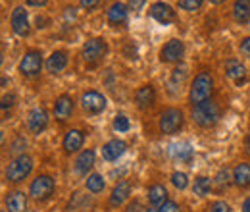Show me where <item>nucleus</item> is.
I'll use <instances>...</instances> for the list:
<instances>
[{"mask_svg":"<svg viewBox=\"0 0 250 212\" xmlns=\"http://www.w3.org/2000/svg\"><path fill=\"white\" fill-rule=\"evenodd\" d=\"M233 183L239 189H249L250 187V164L247 162H239L233 168Z\"/></svg>","mask_w":250,"mask_h":212,"instance_id":"26","label":"nucleus"},{"mask_svg":"<svg viewBox=\"0 0 250 212\" xmlns=\"http://www.w3.org/2000/svg\"><path fill=\"white\" fill-rule=\"evenodd\" d=\"M16 100H18V96H16L14 93L6 91L4 94H2L0 110H2V116H4V118L8 116V112H12V110H14V106H16Z\"/></svg>","mask_w":250,"mask_h":212,"instance_id":"32","label":"nucleus"},{"mask_svg":"<svg viewBox=\"0 0 250 212\" xmlns=\"http://www.w3.org/2000/svg\"><path fill=\"white\" fill-rule=\"evenodd\" d=\"M221 118V106L216 100H206L202 104L190 106V120L194 125L202 127V129H210L214 127Z\"/></svg>","mask_w":250,"mask_h":212,"instance_id":"3","label":"nucleus"},{"mask_svg":"<svg viewBox=\"0 0 250 212\" xmlns=\"http://www.w3.org/2000/svg\"><path fill=\"white\" fill-rule=\"evenodd\" d=\"M127 4V8L131 10V12H141V10H145V6H146V0H127L125 2Z\"/></svg>","mask_w":250,"mask_h":212,"instance_id":"42","label":"nucleus"},{"mask_svg":"<svg viewBox=\"0 0 250 212\" xmlns=\"http://www.w3.org/2000/svg\"><path fill=\"white\" fill-rule=\"evenodd\" d=\"M110 47L104 37H91L81 47V60L87 68H98L102 60L108 56Z\"/></svg>","mask_w":250,"mask_h":212,"instance_id":"2","label":"nucleus"},{"mask_svg":"<svg viewBox=\"0 0 250 212\" xmlns=\"http://www.w3.org/2000/svg\"><path fill=\"white\" fill-rule=\"evenodd\" d=\"M102 4V0H79V8L83 10V12H94L98 6Z\"/></svg>","mask_w":250,"mask_h":212,"instance_id":"37","label":"nucleus"},{"mask_svg":"<svg viewBox=\"0 0 250 212\" xmlns=\"http://www.w3.org/2000/svg\"><path fill=\"white\" fill-rule=\"evenodd\" d=\"M25 149H27V141H25V137H16L12 143H10V147H8V151L12 156H21V154H25Z\"/></svg>","mask_w":250,"mask_h":212,"instance_id":"34","label":"nucleus"},{"mask_svg":"<svg viewBox=\"0 0 250 212\" xmlns=\"http://www.w3.org/2000/svg\"><path fill=\"white\" fill-rule=\"evenodd\" d=\"M79 104H81V110H83L87 116L96 118V116H100V114L106 110L108 98H106V94H102V93L96 91V89H85V91L81 93Z\"/></svg>","mask_w":250,"mask_h":212,"instance_id":"6","label":"nucleus"},{"mask_svg":"<svg viewBox=\"0 0 250 212\" xmlns=\"http://www.w3.org/2000/svg\"><path fill=\"white\" fill-rule=\"evenodd\" d=\"M133 102L139 110H150L156 102V87L152 83H143L133 93Z\"/></svg>","mask_w":250,"mask_h":212,"instance_id":"16","label":"nucleus"},{"mask_svg":"<svg viewBox=\"0 0 250 212\" xmlns=\"http://www.w3.org/2000/svg\"><path fill=\"white\" fill-rule=\"evenodd\" d=\"M208 212H231V205L225 203V201H214V203L210 205Z\"/></svg>","mask_w":250,"mask_h":212,"instance_id":"39","label":"nucleus"},{"mask_svg":"<svg viewBox=\"0 0 250 212\" xmlns=\"http://www.w3.org/2000/svg\"><path fill=\"white\" fill-rule=\"evenodd\" d=\"M223 71L227 75L229 81H233L237 87L245 85L249 81V71H247V66L239 58H227L223 62Z\"/></svg>","mask_w":250,"mask_h":212,"instance_id":"14","label":"nucleus"},{"mask_svg":"<svg viewBox=\"0 0 250 212\" xmlns=\"http://www.w3.org/2000/svg\"><path fill=\"white\" fill-rule=\"evenodd\" d=\"M150 212H181V207L175 203V201H167V203H164L160 209H152Z\"/></svg>","mask_w":250,"mask_h":212,"instance_id":"40","label":"nucleus"},{"mask_svg":"<svg viewBox=\"0 0 250 212\" xmlns=\"http://www.w3.org/2000/svg\"><path fill=\"white\" fill-rule=\"evenodd\" d=\"M35 162L29 154H21V156H14L6 168H4V180L6 183H21L31 176Z\"/></svg>","mask_w":250,"mask_h":212,"instance_id":"4","label":"nucleus"},{"mask_svg":"<svg viewBox=\"0 0 250 212\" xmlns=\"http://www.w3.org/2000/svg\"><path fill=\"white\" fill-rule=\"evenodd\" d=\"M124 54L129 58V60H137V58H139V56H137V47H135V43H133V41H131V43L124 48Z\"/></svg>","mask_w":250,"mask_h":212,"instance_id":"43","label":"nucleus"},{"mask_svg":"<svg viewBox=\"0 0 250 212\" xmlns=\"http://www.w3.org/2000/svg\"><path fill=\"white\" fill-rule=\"evenodd\" d=\"M185 52H187V47H185V43L181 39H169V41H166L160 47L158 60L162 62V64H173V66H177V64L183 62Z\"/></svg>","mask_w":250,"mask_h":212,"instance_id":"9","label":"nucleus"},{"mask_svg":"<svg viewBox=\"0 0 250 212\" xmlns=\"http://www.w3.org/2000/svg\"><path fill=\"white\" fill-rule=\"evenodd\" d=\"M69 66V52L65 48H56L46 56V64L44 70L50 75H60L62 71H65V68Z\"/></svg>","mask_w":250,"mask_h":212,"instance_id":"17","label":"nucleus"},{"mask_svg":"<svg viewBox=\"0 0 250 212\" xmlns=\"http://www.w3.org/2000/svg\"><path fill=\"white\" fill-rule=\"evenodd\" d=\"M204 2L206 0H175V6L183 12H187V14H196V12L202 10Z\"/></svg>","mask_w":250,"mask_h":212,"instance_id":"31","label":"nucleus"},{"mask_svg":"<svg viewBox=\"0 0 250 212\" xmlns=\"http://www.w3.org/2000/svg\"><path fill=\"white\" fill-rule=\"evenodd\" d=\"M171 156L179 162H190L194 156V149L188 143H177L171 147Z\"/></svg>","mask_w":250,"mask_h":212,"instance_id":"29","label":"nucleus"},{"mask_svg":"<svg viewBox=\"0 0 250 212\" xmlns=\"http://www.w3.org/2000/svg\"><path fill=\"white\" fill-rule=\"evenodd\" d=\"M4 209L6 212H27L29 201L23 191H8L4 197Z\"/></svg>","mask_w":250,"mask_h":212,"instance_id":"21","label":"nucleus"},{"mask_svg":"<svg viewBox=\"0 0 250 212\" xmlns=\"http://www.w3.org/2000/svg\"><path fill=\"white\" fill-rule=\"evenodd\" d=\"M23 4H25L27 8L41 10V8H46V6H48V0H23Z\"/></svg>","mask_w":250,"mask_h":212,"instance_id":"44","label":"nucleus"},{"mask_svg":"<svg viewBox=\"0 0 250 212\" xmlns=\"http://www.w3.org/2000/svg\"><path fill=\"white\" fill-rule=\"evenodd\" d=\"M104 187H106V182H104V176L102 174H89L87 176V180H85V189L91 193V195H98V193H102L104 191Z\"/></svg>","mask_w":250,"mask_h":212,"instance_id":"30","label":"nucleus"},{"mask_svg":"<svg viewBox=\"0 0 250 212\" xmlns=\"http://www.w3.org/2000/svg\"><path fill=\"white\" fill-rule=\"evenodd\" d=\"M44 56L39 48H27L18 62V71L23 79H37L44 70Z\"/></svg>","mask_w":250,"mask_h":212,"instance_id":"5","label":"nucleus"},{"mask_svg":"<svg viewBox=\"0 0 250 212\" xmlns=\"http://www.w3.org/2000/svg\"><path fill=\"white\" fill-rule=\"evenodd\" d=\"M35 24H37L35 27H37L39 31H41V29H46V27H44L42 24H50V18H46V16H37V22H35Z\"/></svg>","mask_w":250,"mask_h":212,"instance_id":"45","label":"nucleus"},{"mask_svg":"<svg viewBox=\"0 0 250 212\" xmlns=\"http://www.w3.org/2000/svg\"><path fill=\"white\" fill-rule=\"evenodd\" d=\"M241 212H250V197H247L245 201H243V209Z\"/></svg>","mask_w":250,"mask_h":212,"instance_id":"47","label":"nucleus"},{"mask_svg":"<svg viewBox=\"0 0 250 212\" xmlns=\"http://www.w3.org/2000/svg\"><path fill=\"white\" fill-rule=\"evenodd\" d=\"M127 152V143L124 139H110L102 145V158L106 162H118Z\"/></svg>","mask_w":250,"mask_h":212,"instance_id":"22","label":"nucleus"},{"mask_svg":"<svg viewBox=\"0 0 250 212\" xmlns=\"http://www.w3.org/2000/svg\"><path fill=\"white\" fill-rule=\"evenodd\" d=\"M54 189H56V182L52 176L39 174L29 185V197L37 203H44L54 195Z\"/></svg>","mask_w":250,"mask_h":212,"instance_id":"10","label":"nucleus"},{"mask_svg":"<svg viewBox=\"0 0 250 212\" xmlns=\"http://www.w3.org/2000/svg\"><path fill=\"white\" fill-rule=\"evenodd\" d=\"M94 164H96V152L93 149H83L81 152H77L73 160V172L81 178H87L89 172L94 168Z\"/></svg>","mask_w":250,"mask_h":212,"instance_id":"19","label":"nucleus"},{"mask_svg":"<svg viewBox=\"0 0 250 212\" xmlns=\"http://www.w3.org/2000/svg\"><path fill=\"white\" fill-rule=\"evenodd\" d=\"M212 180H214V187L218 189L219 193H223V191L233 183V170H229V168H219L218 174H216Z\"/></svg>","mask_w":250,"mask_h":212,"instance_id":"28","label":"nucleus"},{"mask_svg":"<svg viewBox=\"0 0 250 212\" xmlns=\"http://www.w3.org/2000/svg\"><path fill=\"white\" fill-rule=\"evenodd\" d=\"M239 52H241V56H245V58L250 60V35L243 37L239 41Z\"/></svg>","mask_w":250,"mask_h":212,"instance_id":"38","label":"nucleus"},{"mask_svg":"<svg viewBox=\"0 0 250 212\" xmlns=\"http://www.w3.org/2000/svg\"><path fill=\"white\" fill-rule=\"evenodd\" d=\"M73 112H75V100H73V96L67 94V93L58 94L56 100H54V104H52V116H54V120L58 121V123H65V121L71 120Z\"/></svg>","mask_w":250,"mask_h":212,"instance_id":"12","label":"nucleus"},{"mask_svg":"<svg viewBox=\"0 0 250 212\" xmlns=\"http://www.w3.org/2000/svg\"><path fill=\"white\" fill-rule=\"evenodd\" d=\"M125 212H148V209L141 203V201H137V199H133L131 203H127V207H125Z\"/></svg>","mask_w":250,"mask_h":212,"instance_id":"41","label":"nucleus"},{"mask_svg":"<svg viewBox=\"0 0 250 212\" xmlns=\"http://www.w3.org/2000/svg\"><path fill=\"white\" fill-rule=\"evenodd\" d=\"M188 79V68L187 64H177L171 71H169V77H167V91L171 94H179V93L185 89Z\"/></svg>","mask_w":250,"mask_h":212,"instance_id":"18","label":"nucleus"},{"mask_svg":"<svg viewBox=\"0 0 250 212\" xmlns=\"http://www.w3.org/2000/svg\"><path fill=\"white\" fill-rule=\"evenodd\" d=\"M48 121H50L48 110L44 106H35V108L29 110V114H27V121H25L27 123V131L33 133V135H39V133L46 131Z\"/></svg>","mask_w":250,"mask_h":212,"instance_id":"15","label":"nucleus"},{"mask_svg":"<svg viewBox=\"0 0 250 212\" xmlns=\"http://www.w3.org/2000/svg\"><path fill=\"white\" fill-rule=\"evenodd\" d=\"M10 29L16 37L25 39L31 35V20H29V10L25 4H18L10 12Z\"/></svg>","mask_w":250,"mask_h":212,"instance_id":"8","label":"nucleus"},{"mask_svg":"<svg viewBox=\"0 0 250 212\" xmlns=\"http://www.w3.org/2000/svg\"><path fill=\"white\" fill-rule=\"evenodd\" d=\"M169 182L171 185L175 187V189H179V191H185L188 187V176L185 172H179V170H175L171 176H169Z\"/></svg>","mask_w":250,"mask_h":212,"instance_id":"33","label":"nucleus"},{"mask_svg":"<svg viewBox=\"0 0 250 212\" xmlns=\"http://www.w3.org/2000/svg\"><path fill=\"white\" fill-rule=\"evenodd\" d=\"M214 89H216V81H214L212 71L210 70H200L188 85V104L196 106V104H202L206 100H212Z\"/></svg>","mask_w":250,"mask_h":212,"instance_id":"1","label":"nucleus"},{"mask_svg":"<svg viewBox=\"0 0 250 212\" xmlns=\"http://www.w3.org/2000/svg\"><path fill=\"white\" fill-rule=\"evenodd\" d=\"M85 205L91 207V203L87 201V197L81 195V193H73V195H71V201H69V205H67V209H69V211H83Z\"/></svg>","mask_w":250,"mask_h":212,"instance_id":"35","label":"nucleus"},{"mask_svg":"<svg viewBox=\"0 0 250 212\" xmlns=\"http://www.w3.org/2000/svg\"><path fill=\"white\" fill-rule=\"evenodd\" d=\"M212 6H219V4H223V2H227V0H208Z\"/></svg>","mask_w":250,"mask_h":212,"instance_id":"48","label":"nucleus"},{"mask_svg":"<svg viewBox=\"0 0 250 212\" xmlns=\"http://www.w3.org/2000/svg\"><path fill=\"white\" fill-rule=\"evenodd\" d=\"M148 16L160 25H171L177 22V10L164 0H156L148 6Z\"/></svg>","mask_w":250,"mask_h":212,"instance_id":"11","label":"nucleus"},{"mask_svg":"<svg viewBox=\"0 0 250 212\" xmlns=\"http://www.w3.org/2000/svg\"><path fill=\"white\" fill-rule=\"evenodd\" d=\"M231 16H233V22L239 25L250 24V0H233Z\"/></svg>","mask_w":250,"mask_h":212,"instance_id":"24","label":"nucleus"},{"mask_svg":"<svg viewBox=\"0 0 250 212\" xmlns=\"http://www.w3.org/2000/svg\"><path fill=\"white\" fill-rule=\"evenodd\" d=\"M112 125H114V129H116L118 133H127V131L131 129V120H129L125 114H116Z\"/></svg>","mask_w":250,"mask_h":212,"instance_id":"36","label":"nucleus"},{"mask_svg":"<svg viewBox=\"0 0 250 212\" xmlns=\"http://www.w3.org/2000/svg\"><path fill=\"white\" fill-rule=\"evenodd\" d=\"M129 12H131V10L127 8L125 2L114 0V2L108 6V10H106V22H108V25L114 27V29L125 27L127 22H129Z\"/></svg>","mask_w":250,"mask_h":212,"instance_id":"13","label":"nucleus"},{"mask_svg":"<svg viewBox=\"0 0 250 212\" xmlns=\"http://www.w3.org/2000/svg\"><path fill=\"white\" fill-rule=\"evenodd\" d=\"M185 123V114L181 108L169 106L166 110H162L160 118H158V129L164 135H175Z\"/></svg>","mask_w":250,"mask_h":212,"instance_id":"7","label":"nucleus"},{"mask_svg":"<svg viewBox=\"0 0 250 212\" xmlns=\"http://www.w3.org/2000/svg\"><path fill=\"white\" fill-rule=\"evenodd\" d=\"M214 189V180H210L208 176H196L192 182V193L196 197H208Z\"/></svg>","mask_w":250,"mask_h":212,"instance_id":"27","label":"nucleus"},{"mask_svg":"<svg viewBox=\"0 0 250 212\" xmlns=\"http://www.w3.org/2000/svg\"><path fill=\"white\" fill-rule=\"evenodd\" d=\"M245 152L250 156V131L247 133V137H245Z\"/></svg>","mask_w":250,"mask_h":212,"instance_id":"46","label":"nucleus"},{"mask_svg":"<svg viewBox=\"0 0 250 212\" xmlns=\"http://www.w3.org/2000/svg\"><path fill=\"white\" fill-rule=\"evenodd\" d=\"M131 189H133V185H131V182H127V180H122V182L116 183L114 189H112V193H110V207L112 209H118L124 203H127L129 197H131Z\"/></svg>","mask_w":250,"mask_h":212,"instance_id":"23","label":"nucleus"},{"mask_svg":"<svg viewBox=\"0 0 250 212\" xmlns=\"http://www.w3.org/2000/svg\"><path fill=\"white\" fill-rule=\"evenodd\" d=\"M146 197H148V205L156 211L164 203H167V189H166L162 183H152V185L148 187Z\"/></svg>","mask_w":250,"mask_h":212,"instance_id":"25","label":"nucleus"},{"mask_svg":"<svg viewBox=\"0 0 250 212\" xmlns=\"http://www.w3.org/2000/svg\"><path fill=\"white\" fill-rule=\"evenodd\" d=\"M83 143H85V133L81 129H77V127H71L63 135L62 149L65 154H75V152H81Z\"/></svg>","mask_w":250,"mask_h":212,"instance_id":"20","label":"nucleus"}]
</instances>
